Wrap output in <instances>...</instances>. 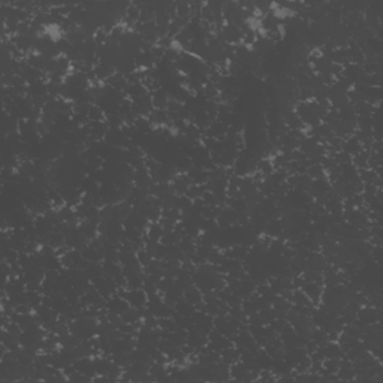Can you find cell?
I'll list each match as a JSON object with an SVG mask.
<instances>
[{"label": "cell", "instance_id": "cell-1", "mask_svg": "<svg viewBox=\"0 0 383 383\" xmlns=\"http://www.w3.org/2000/svg\"><path fill=\"white\" fill-rule=\"evenodd\" d=\"M127 302L130 307L133 309H144L147 307V302H148V295L144 289H127V287H123V289H118L117 290Z\"/></svg>", "mask_w": 383, "mask_h": 383}, {"label": "cell", "instance_id": "cell-2", "mask_svg": "<svg viewBox=\"0 0 383 383\" xmlns=\"http://www.w3.org/2000/svg\"><path fill=\"white\" fill-rule=\"evenodd\" d=\"M324 284L321 283H316V281H304L301 290L309 296V299L313 302L315 307H319L321 304V298H322V293H324Z\"/></svg>", "mask_w": 383, "mask_h": 383}, {"label": "cell", "instance_id": "cell-3", "mask_svg": "<svg viewBox=\"0 0 383 383\" xmlns=\"http://www.w3.org/2000/svg\"><path fill=\"white\" fill-rule=\"evenodd\" d=\"M169 184H171V190H172L174 195L183 196V195L187 193L189 187L192 186V181H190L187 174H177Z\"/></svg>", "mask_w": 383, "mask_h": 383}, {"label": "cell", "instance_id": "cell-4", "mask_svg": "<svg viewBox=\"0 0 383 383\" xmlns=\"http://www.w3.org/2000/svg\"><path fill=\"white\" fill-rule=\"evenodd\" d=\"M183 298L189 302V304H192V305H199L202 301H204V293L201 292V289L198 287V286H195V284H190V286H187L184 290H183Z\"/></svg>", "mask_w": 383, "mask_h": 383}, {"label": "cell", "instance_id": "cell-5", "mask_svg": "<svg viewBox=\"0 0 383 383\" xmlns=\"http://www.w3.org/2000/svg\"><path fill=\"white\" fill-rule=\"evenodd\" d=\"M164 227L161 226L159 221H153L147 226L145 229V240H150V241H155V243H161L162 237H164Z\"/></svg>", "mask_w": 383, "mask_h": 383}, {"label": "cell", "instance_id": "cell-6", "mask_svg": "<svg viewBox=\"0 0 383 383\" xmlns=\"http://www.w3.org/2000/svg\"><path fill=\"white\" fill-rule=\"evenodd\" d=\"M240 356H241V350L237 346H234V344L227 346L226 349H223L220 352V361H223L227 365H231V364L240 361Z\"/></svg>", "mask_w": 383, "mask_h": 383}, {"label": "cell", "instance_id": "cell-7", "mask_svg": "<svg viewBox=\"0 0 383 383\" xmlns=\"http://www.w3.org/2000/svg\"><path fill=\"white\" fill-rule=\"evenodd\" d=\"M307 177L310 180H321V178H327V171L321 164H315L310 165L307 168Z\"/></svg>", "mask_w": 383, "mask_h": 383}, {"label": "cell", "instance_id": "cell-8", "mask_svg": "<svg viewBox=\"0 0 383 383\" xmlns=\"http://www.w3.org/2000/svg\"><path fill=\"white\" fill-rule=\"evenodd\" d=\"M87 118H89V121H105L107 114L98 104H93L89 114H87Z\"/></svg>", "mask_w": 383, "mask_h": 383}, {"label": "cell", "instance_id": "cell-9", "mask_svg": "<svg viewBox=\"0 0 383 383\" xmlns=\"http://www.w3.org/2000/svg\"><path fill=\"white\" fill-rule=\"evenodd\" d=\"M136 259H138V262L142 268H147L153 261H155V258L151 256V253L145 247H141V249L136 250Z\"/></svg>", "mask_w": 383, "mask_h": 383}]
</instances>
